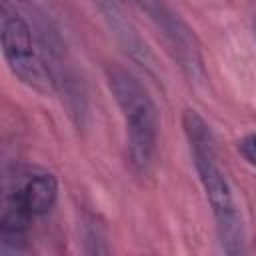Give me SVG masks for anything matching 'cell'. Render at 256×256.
Segmentation results:
<instances>
[{"label":"cell","instance_id":"obj_1","mask_svg":"<svg viewBox=\"0 0 256 256\" xmlns=\"http://www.w3.org/2000/svg\"><path fill=\"white\" fill-rule=\"evenodd\" d=\"M182 126L192 152L194 168L198 172L200 184L204 188L206 200L210 204V210L216 222L220 246L226 254L236 256L244 252V228H242V218H240V210H238L232 186L218 162L214 134L206 124V120L194 110L184 112Z\"/></svg>","mask_w":256,"mask_h":256},{"label":"cell","instance_id":"obj_2","mask_svg":"<svg viewBox=\"0 0 256 256\" xmlns=\"http://www.w3.org/2000/svg\"><path fill=\"white\" fill-rule=\"evenodd\" d=\"M58 200V180L52 172L36 166L16 168L4 180L0 254L10 256L26 250L28 224L32 218L48 214Z\"/></svg>","mask_w":256,"mask_h":256},{"label":"cell","instance_id":"obj_3","mask_svg":"<svg viewBox=\"0 0 256 256\" xmlns=\"http://www.w3.org/2000/svg\"><path fill=\"white\" fill-rule=\"evenodd\" d=\"M106 80L124 118L130 162L136 172L146 174L154 164L158 146V108L146 86L130 70L110 66L106 68Z\"/></svg>","mask_w":256,"mask_h":256},{"label":"cell","instance_id":"obj_4","mask_svg":"<svg viewBox=\"0 0 256 256\" xmlns=\"http://www.w3.org/2000/svg\"><path fill=\"white\" fill-rule=\"evenodd\" d=\"M0 42L12 74L36 90H48L40 36L28 0H0Z\"/></svg>","mask_w":256,"mask_h":256},{"label":"cell","instance_id":"obj_5","mask_svg":"<svg viewBox=\"0 0 256 256\" xmlns=\"http://www.w3.org/2000/svg\"><path fill=\"white\" fill-rule=\"evenodd\" d=\"M132 4H136L138 10H142L162 32L182 72L190 80H202L204 60L200 52V42L194 30L180 18V14L174 12L164 0H132Z\"/></svg>","mask_w":256,"mask_h":256},{"label":"cell","instance_id":"obj_6","mask_svg":"<svg viewBox=\"0 0 256 256\" xmlns=\"http://www.w3.org/2000/svg\"><path fill=\"white\" fill-rule=\"evenodd\" d=\"M238 150H240V154L244 156V160H246L248 164L256 166V132L244 136V138L240 140V144H238Z\"/></svg>","mask_w":256,"mask_h":256}]
</instances>
